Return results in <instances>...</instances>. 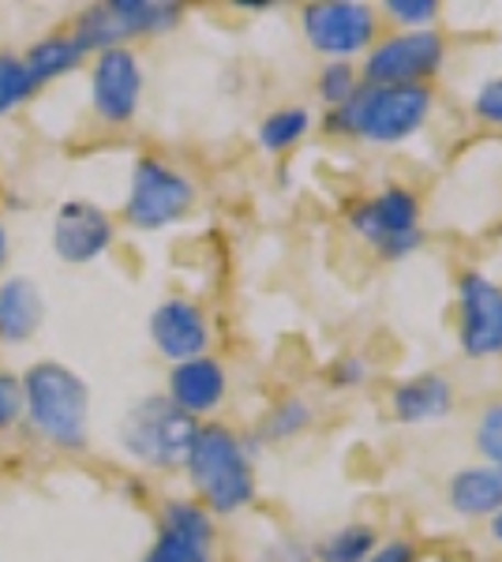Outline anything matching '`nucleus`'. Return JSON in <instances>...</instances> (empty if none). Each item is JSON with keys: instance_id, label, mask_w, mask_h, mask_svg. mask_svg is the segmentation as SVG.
Listing matches in <instances>:
<instances>
[{"instance_id": "11", "label": "nucleus", "mask_w": 502, "mask_h": 562, "mask_svg": "<svg viewBox=\"0 0 502 562\" xmlns=\"http://www.w3.org/2000/svg\"><path fill=\"white\" fill-rule=\"evenodd\" d=\"M143 562H214V521L203 503L172 498L161 510V529Z\"/></svg>"}, {"instance_id": "6", "label": "nucleus", "mask_w": 502, "mask_h": 562, "mask_svg": "<svg viewBox=\"0 0 502 562\" xmlns=\"http://www.w3.org/2000/svg\"><path fill=\"white\" fill-rule=\"evenodd\" d=\"M180 4H161V0H109V4L87 8L76 23L71 42L83 53H109L124 49V42L140 34H161L180 23Z\"/></svg>"}, {"instance_id": "9", "label": "nucleus", "mask_w": 502, "mask_h": 562, "mask_svg": "<svg viewBox=\"0 0 502 562\" xmlns=\"http://www.w3.org/2000/svg\"><path fill=\"white\" fill-rule=\"evenodd\" d=\"M191 203H196V184L185 173L158 158H143L132 173L124 217L135 229H166L191 211Z\"/></svg>"}, {"instance_id": "1", "label": "nucleus", "mask_w": 502, "mask_h": 562, "mask_svg": "<svg viewBox=\"0 0 502 562\" xmlns=\"http://www.w3.org/2000/svg\"><path fill=\"white\" fill-rule=\"evenodd\" d=\"M432 116L427 87H376L360 83L345 105L326 113V132L353 135L371 147H394L424 128Z\"/></svg>"}, {"instance_id": "32", "label": "nucleus", "mask_w": 502, "mask_h": 562, "mask_svg": "<svg viewBox=\"0 0 502 562\" xmlns=\"http://www.w3.org/2000/svg\"><path fill=\"white\" fill-rule=\"evenodd\" d=\"M4 259H8V229H4V222H0V267H4Z\"/></svg>"}, {"instance_id": "31", "label": "nucleus", "mask_w": 502, "mask_h": 562, "mask_svg": "<svg viewBox=\"0 0 502 562\" xmlns=\"http://www.w3.org/2000/svg\"><path fill=\"white\" fill-rule=\"evenodd\" d=\"M491 537H495V543L502 548V510L495 514V518H491Z\"/></svg>"}, {"instance_id": "26", "label": "nucleus", "mask_w": 502, "mask_h": 562, "mask_svg": "<svg viewBox=\"0 0 502 562\" xmlns=\"http://www.w3.org/2000/svg\"><path fill=\"white\" fill-rule=\"evenodd\" d=\"M382 12L398 26H405V31H432L435 15H439V4H435V0H387Z\"/></svg>"}, {"instance_id": "28", "label": "nucleus", "mask_w": 502, "mask_h": 562, "mask_svg": "<svg viewBox=\"0 0 502 562\" xmlns=\"http://www.w3.org/2000/svg\"><path fill=\"white\" fill-rule=\"evenodd\" d=\"M472 113H477L483 124L502 128V79H491V83L480 87L477 102H472Z\"/></svg>"}, {"instance_id": "2", "label": "nucleus", "mask_w": 502, "mask_h": 562, "mask_svg": "<svg viewBox=\"0 0 502 562\" xmlns=\"http://www.w3.org/2000/svg\"><path fill=\"white\" fill-rule=\"evenodd\" d=\"M185 469L210 514H236L255 498V469L248 447L222 424L199 428Z\"/></svg>"}, {"instance_id": "8", "label": "nucleus", "mask_w": 502, "mask_h": 562, "mask_svg": "<svg viewBox=\"0 0 502 562\" xmlns=\"http://www.w3.org/2000/svg\"><path fill=\"white\" fill-rule=\"evenodd\" d=\"M304 23V38L315 53L331 60H345L368 53V45L376 42L379 20L376 8L360 4V0H323V4H308L300 12Z\"/></svg>"}, {"instance_id": "24", "label": "nucleus", "mask_w": 502, "mask_h": 562, "mask_svg": "<svg viewBox=\"0 0 502 562\" xmlns=\"http://www.w3.org/2000/svg\"><path fill=\"white\" fill-rule=\"evenodd\" d=\"M472 442H477L483 465L502 469V402L488 405V409L477 416V428H472Z\"/></svg>"}, {"instance_id": "20", "label": "nucleus", "mask_w": 502, "mask_h": 562, "mask_svg": "<svg viewBox=\"0 0 502 562\" xmlns=\"http://www.w3.org/2000/svg\"><path fill=\"white\" fill-rule=\"evenodd\" d=\"M308 132H312V113H308L304 105H281L259 124V147L270 154H281V150L297 147Z\"/></svg>"}, {"instance_id": "29", "label": "nucleus", "mask_w": 502, "mask_h": 562, "mask_svg": "<svg viewBox=\"0 0 502 562\" xmlns=\"http://www.w3.org/2000/svg\"><path fill=\"white\" fill-rule=\"evenodd\" d=\"M368 379V364L360 357H342L334 364V386H360Z\"/></svg>"}, {"instance_id": "19", "label": "nucleus", "mask_w": 502, "mask_h": 562, "mask_svg": "<svg viewBox=\"0 0 502 562\" xmlns=\"http://www.w3.org/2000/svg\"><path fill=\"white\" fill-rule=\"evenodd\" d=\"M79 65H83V49H79L71 38H60V34L34 42L31 53L23 57V68H26V76H31L34 87L53 83V79L68 76V71H76Z\"/></svg>"}, {"instance_id": "4", "label": "nucleus", "mask_w": 502, "mask_h": 562, "mask_svg": "<svg viewBox=\"0 0 502 562\" xmlns=\"http://www.w3.org/2000/svg\"><path fill=\"white\" fill-rule=\"evenodd\" d=\"M199 435V420L180 413L169 397H143L121 420V447L150 469H177Z\"/></svg>"}, {"instance_id": "30", "label": "nucleus", "mask_w": 502, "mask_h": 562, "mask_svg": "<svg viewBox=\"0 0 502 562\" xmlns=\"http://www.w3.org/2000/svg\"><path fill=\"white\" fill-rule=\"evenodd\" d=\"M364 562H416V548L409 540H390V543H379Z\"/></svg>"}, {"instance_id": "13", "label": "nucleus", "mask_w": 502, "mask_h": 562, "mask_svg": "<svg viewBox=\"0 0 502 562\" xmlns=\"http://www.w3.org/2000/svg\"><path fill=\"white\" fill-rule=\"evenodd\" d=\"M109 244H113V222L102 206L87 203V199H68L53 217V251L71 267L94 262Z\"/></svg>"}, {"instance_id": "25", "label": "nucleus", "mask_w": 502, "mask_h": 562, "mask_svg": "<svg viewBox=\"0 0 502 562\" xmlns=\"http://www.w3.org/2000/svg\"><path fill=\"white\" fill-rule=\"evenodd\" d=\"M356 87H360L356 83V71L353 65H345V60H331V65L323 68V76H319V98L326 102V109L345 105Z\"/></svg>"}, {"instance_id": "21", "label": "nucleus", "mask_w": 502, "mask_h": 562, "mask_svg": "<svg viewBox=\"0 0 502 562\" xmlns=\"http://www.w3.org/2000/svg\"><path fill=\"white\" fill-rule=\"evenodd\" d=\"M379 548V537L371 525L364 521H349L342 529H334L331 537L319 543V562H364L371 551Z\"/></svg>"}, {"instance_id": "17", "label": "nucleus", "mask_w": 502, "mask_h": 562, "mask_svg": "<svg viewBox=\"0 0 502 562\" xmlns=\"http://www.w3.org/2000/svg\"><path fill=\"white\" fill-rule=\"evenodd\" d=\"M446 503L461 518H495L502 510V469L472 465L458 469L446 484Z\"/></svg>"}, {"instance_id": "16", "label": "nucleus", "mask_w": 502, "mask_h": 562, "mask_svg": "<svg viewBox=\"0 0 502 562\" xmlns=\"http://www.w3.org/2000/svg\"><path fill=\"white\" fill-rule=\"evenodd\" d=\"M454 409V386L439 371H424V375L405 379L394 397H390V413L398 424H435Z\"/></svg>"}, {"instance_id": "22", "label": "nucleus", "mask_w": 502, "mask_h": 562, "mask_svg": "<svg viewBox=\"0 0 502 562\" xmlns=\"http://www.w3.org/2000/svg\"><path fill=\"white\" fill-rule=\"evenodd\" d=\"M312 424V405L300 402V397H286V402H278L274 409L267 413V420H263V439L267 442H286V439H297L300 431Z\"/></svg>"}, {"instance_id": "5", "label": "nucleus", "mask_w": 502, "mask_h": 562, "mask_svg": "<svg viewBox=\"0 0 502 562\" xmlns=\"http://www.w3.org/2000/svg\"><path fill=\"white\" fill-rule=\"evenodd\" d=\"M349 229L364 244L379 251L382 259L398 262L409 259L424 244V229H420V199L409 188H382L371 199L349 211Z\"/></svg>"}, {"instance_id": "12", "label": "nucleus", "mask_w": 502, "mask_h": 562, "mask_svg": "<svg viewBox=\"0 0 502 562\" xmlns=\"http://www.w3.org/2000/svg\"><path fill=\"white\" fill-rule=\"evenodd\" d=\"M143 98V68L132 49L98 53L90 68V105L109 124H124L135 116Z\"/></svg>"}, {"instance_id": "10", "label": "nucleus", "mask_w": 502, "mask_h": 562, "mask_svg": "<svg viewBox=\"0 0 502 562\" xmlns=\"http://www.w3.org/2000/svg\"><path fill=\"white\" fill-rule=\"evenodd\" d=\"M458 341L469 360L502 357V285L477 270L458 281Z\"/></svg>"}, {"instance_id": "15", "label": "nucleus", "mask_w": 502, "mask_h": 562, "mask_svg": "<svg viewBox=\"0 0 502 562\" xmlns=\"http://www.w3.org/2000/svg\"><path fill=\"white\" fill-rule=\"evenodd\" d=\"M225 368L214 357H196L185 364H172L169 375V402L188 416H207L225 402Z\"/></svg>"}, {"instance_id": "27", "label": "nucleus", "mask_w": 502, "mask_h": 562, "mask_svg": "<svg viewBox=\"0 0 502 562\" xmlns=\"http://www.w3.org/2000/svg\"><path fill=\"white\" fill-rule=\"evenodd\" d=\"M23 413V383L8 371H0V431L12 428Z\"/></svg>"}, {"instance_id": "7", "label": "nucleus", "mask_w": 502, "mask_h": 562, "mask_svg": "<svg viewBox=\"0 0 502 562\" xmlns=\"http://www.w3.org/2000/svg\"><path fill=\"white\" fill-rule=\"evenodd\" d=\"M446 42L439 31H401L364 53V83L376 87H427L443 68Z\"/></svg>"}, {"instance_id": "14", "label": "nucleus", "mask_w": 502, "mask_h": 562, "mask_svg": "<svg viewBox=\"0 0 502 562\" xmlns=\"http://www.w3.org/2000/svg\"><path fill=\"white\" fill-rule=\"evenodd\" d=\"M150 338H154V349L166 360H172V364L207 357V346H210L207 315L191 301H180V296L177 301H166L154 307V315H150Z\"/></svg>"}, {"instance_id": "23", "label": "nucleus", "mask_w": 502, "mask_h": 562, "mask_svg": "<svg viewBox=\"0 0 502 562\" xmlns=\"http://www.w3.org/2000/svg\"><path fill=\"white\" fill-rule=\"evenodd\" d=\"M38 94V87L31 83L23 68V57H12V53H0V116L12 113L15 105L26 102V98Z\"/></svg>"}, {"instance_id": "18", "label": "nucleus", "mask_w": 502, "mask_h": 562, "mask_svg": "<svg viewBox=\"0 0 502 562\" xmlns=\"http://www.w3.org/2000/svg\"><path fill=\"white\" fill-rule=\"evenodd\" d=\"M45 319L42 293L31 278H8L0 285V338L20 346V341L34 338Z\"/></svg>"}, {"instance_id": "3", "label": "nucleus", "mask_w": 502, "mask_h": 562, "mask_svg": "<svg viewBox=\"0 0 502 562\" xmlns=\"http://www.w3.org/2000/svg\"><path fill=\"white\" fill-rule=\"evenodd\" d=\"M23 383V409L38 435L64 450H79L90 428V390L71 368L42 360L34 364Z\"/></svg>"}]
</instances>
